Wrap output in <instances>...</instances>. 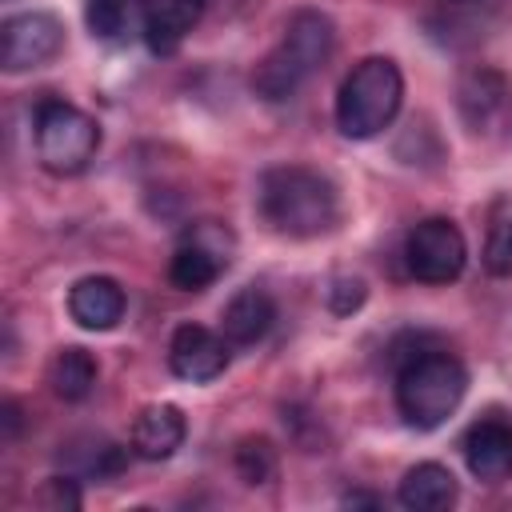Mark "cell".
Segmentation results:
<instances>
[{
  "label": "cell",
  "mask_w": 512,
  "mask_h": 512,
  "mask_svg": "<svg viewBox=\"0 0 512 512\" xmlns=\"http://www.w3.org/2000/svg\"><path fill=\"white\" fill-rule=\"evenodd\" d=\"M168 368L188 384H208L228 368V340L204 324H180L168 340Z\"/></svg>",
  "instance_id": "9c48e42d"
},
{
  "label": "cell",
  "mask_w": 512,
  "mask_h": 512,
  "mask_svg": "<svg viewBox=\"0 0 512 512\" xmlns=\"http://www.w3.org/2000/svg\"><path fill=\"white\" fill-rule=\"evenodd\" d=\"M208 0H148L144 4V20H140V32H144V44L156 52V56H172L184 36L192 32V24L200 20Z\"/></svg>",
  "instance_id": "7c38bea8"
},
{
  "label": "cell",
  "mask_w": 512,
  "mask_h": 512,
  "mask_svg": "<svg viewBox=\"0 0 512 512\" xmlns=\"http://www.w3.org/2000/svg\"><path fill=\"white\" fill-rule=\"evenodd\" d=\"M232 252H236V236L220 220H196L168 260V280L180 292H204L232 264Z\"/></svg>",
  "instance_id": "8992f818"
},
{
  "label": "cell",
  "mask_w": 512,
  "mask_h": 512,
  "mask_svg": "<svg viewBox=\"0 0 512 512\" xmlns=\"http://www.w3.org/2000/svg\"><path fill=\"white\" fill-rule=\"evenodd\" d=\"M100 124L68 100H44L36 108V160L52 176H76L96 160Z\"/></svg>",
  "instance_id": "5b68a950"
},
{
  "label": "cell",
  "mask_w": 512,
  "mask_h": 512,
  "mask_svg": "<svg viewBox=\"0 0 512 512\" xmlns=\"http://www.w3.org/2000/svg\"><path fill=\"white\" fill-rule=\"evenodd\" d=\"M324 300H328V308L336 312V316H352L364 300H368V284L360 280V276H332L328 280V288H324Z\"/></svg>",
  "instance_id": "ffe728a7"
},
{
  "label": "cell",
  "mask_w": 512,
  "mask_h": 512,
  "mask_svg": "<svg viewBox=\"0 0 512 512\" xmlns=\"http://www.w3.org/2000/svg\"><path fill=\"white\" fill-rule=\"evenodd\" d=\"M0 420H4V440H12V436L20 432V404H16V400H4Z\"/></svg>",
  "instance_id": "603a6c76"
},
{
  "label": "cell",
  "mask_w": 512,
  "mask_h": 512,
  "mask_svg": "<svg viewBox=\"0 0 512 512\" xmlns=\"http://www.w3.org/2000/svg\"><path fill=\"white\" fill-rule=\"evenodd\" d=\"M232 464H236V476L244 484H268L276 476V448L268 436H244L232 452Z\"/></svg>",
  "instance_id": "d6986e66"
},
{
  "label": "cell",
  "mask_w": 512,
  "mask_h": 512,
  "mask_svg": "<svg viewBox=\"0 0 512 512\" xmlns=\"http://www.w3.org/2000/svg\"><path fill=\"white\" fill-rule=\"evenodd\" d=\"M484 268L492 276H512V220L496 224L484 244Z\"/></svg>",
  "instance_id": "44dd1931"
},
{
  "label": "cell",
  "mask_w": 512,
  "mask_h": 512,
  "mask_svg": "<svg viewBox=\"0 0 512 512\" xmlns=\"http://www.w3.org/2000/svg\"><path fill=\"white\" fill-rule=\"evenodd\" d=\"M504 96H508V84H504L500 72H492V68H472V72L460 80L456 104H460V116H464L472 128H484V124L500 112Z\"/></svg>",
  "instance_id": "e0dca14e"
},
{
  "label": "cell",
  "mask_w": 512,
  "mask_h": 512,
  "mask_svg": "<svg viewBox=\"0 0 512 512\" xmlns=\"http://www.w3.org/2000/svg\"><path fill=\"white\" fill-rule=\"evenodd\" d=\"M128 296L112 276H80L68 288V316L88 332H108L124 320Z\"/></svg>",
  "instance_id": "30bf717a"
},
{
  "label": "cell",
  "mask_w": 512,
  "mask_h": 512,
  "mask_svg": "<svg viewBox=\"0 0 512 512\" xmlns=\"http://www.w3.org/2000/svg\"><path fill=\"white\" fill-rule=\"evenodd\" d=\"M276 320V304L264 288H240L228 304H224V316H220V332L228 344H256L268 336Z\"/></svg>",
  "instance_id": "5bb4252c"
},
{
  "label": "cell",
  "mask_w": 512,
  "mask_h": 512,
  "mask_svg": "<svg viewBox=\"0 0 512 512\" xmlns=\"http://www.w3.org/2000/svg\"><path fill=\"white\" fill-rule=\"evenodd\" d=\"M396 500L408 512H444L456 504V476L436 460L412 464L396 488Z\"/></svg>",
  "instance_id": "9a60e30c"
},
{
  "label": "cell",
  "mask_w": 512,
  "mask_h": 512,
  "mask_svg": "<svg viewBox=\"0 0 512 512\" xmlns=\"http://www.w3.org/2000/svg\"><path fill=\"white\" fill-rule=\"evenodd\" d=\"M332 48H336V24L320 8H296L284 24L280 44L252 72L256 96L268 104L292 100L332 60Z\"/></svg>",
  "instance_id": "7a4b0ae2"
},
{
  "label": "cell",
  "mask_w": 512,
  "mask_h": 512,
  "mask_svg": "<svg viewBox=\"0 0 512 512\" xmlns=\"http://www.w3.org/2000/svg\"><path fill=\"white\" fill-rule=\"evenodd\" d=\"M344 508H380V496H372V492H348L344 496Z\"/></svg>",
  "instance_id": "cb8c5ba5"
},
{
  "label": "cell",
  "mask_w": 512,
  "mask_h": 512,
  "mask_svg": "<svg viewBox=\"0 0 512 512\" xmlns=\"http://www.w3.org/2000/svg\"><path fill=\"white\" fill-rule=\"evenodd\" d=\"M44 504L48 508H80V488H76V480L72 476H52L48 484H44Z\"/></svg>",
  "instance_id": "7402d4cb"
},
{
  "label": "cell",
  "mask_w": 512,
  "mask_h": 512,
  "mask_svg": "<svg viewBox=\"0 0 512 512\" xmlns=\"http://www.w3.org/2000/svg\"><path fill=\"white\" fill-rule=\"evenodd\" d=\"M188 436V420L176 404H148L132 424V452L140 460H168Z\"/></svg>",
  "instance_id": "4fadbf2b"
},
{
  "label": "cell",
  "mask_w": 512,
  "mask_h": 512,
  "mask_svg": "<svg viewBox=\"0 0 512 512\" xmlns=\"http://www.w3.org/2000/svg\"><path fill=\"white\" fill-rule=\"evenodd\" d=\"M140 0H84V20H88V32L96 40H124L132 36L136 28V16H140Z\"/></svg>",
  "instance_id": "ac0fdd59"
},
{
  "label": "cell",
  "mask_w": 512,
  "mask_h": 512,
  "mask_svg": "<svg viewBox=\"0 0 512 512\" xmlns=\"http://www.w3.org/2000/svg\"><path fill=\"white\" fill-rule=\"evenodd\" d=\"M404 104V76L396 60L388 56H364L352 64L336 92V128L348 140H372L380 136Z\"/></svg>",
  "instance_id": "277c9868"
},
{
  "label": "cell",
  "mask_w": 512,
  "mask_h": 512,
  "mask_svg": "<svg viewBox=\"0 0 512 512\" xmlns=\"http://www.w3.org/2000/svg\"><path fill=\"white\" fill-rule=\"evenodd\" d=\"M64 48V24L52 12H16L0 24V68L28 72L56 60Z\"/></svg>",
  "instance_id": "ba28073f"
},
{
  "label": "cell",
  "mask_w": 512,
  "mask_h": 512,
  "mask_svg": "<svg viewBox=\"0 0 512 512\" xmlns=\"http://www.w3.org/2000/svg\"><path fill=\"white\" fill-rule=\"evenodd\" d=\"M464 460L468 472L484 484H500L512 476V424L504 420H480L464 436Z\"/></svg>",
  "instance_id": "8fae6325"
},
{
  "label": "cell",
  "mask_w": 512,
  "mask_h": 512,
  "mask_svg": "<svg viewBox=\"0 0 512 512\" xmlns=\"http://www.w3.org/2000/svg\"><path fill=\"white\" fill-rule=\"evenodd\" d=\"M468 392V368L448 348L412 352L396 372V408L408 428L432 432L440 428Z\"/></svg>",
  "instance_id": "3957f363"
},
{
  "label": "cell",
  "mask_w": 512,
  "mask_h": 512,
  "mask_svg": "<svg viewBox=\"0 0 512 512\" xmlns=\"http://www.w3.org/2000/svg\"><path fill=\"white\" fill-rule=\"evenodd\" d=\"M404 264L420 284H452L468 264V240L448 216L412 224L404 240Z\"/></svg>",
  "instance_id": "52a82bcc"
},
{
  "label": "cell",
  "mask_w": 512,
  "mask_h": 512,
  "mask_svg": "<svg viewBox=\"0 0 512 512\" xmlns=\"http://www.w3.org/2000/svg\"><path fill=\"white\" fill-rule=\"evenodd\" d=\"M96 380H100V364H96V356L88 352V348H64V352H56V360H52V368H48V384H52V392L60 396V400H68V404H80V400H88L92 396V388H96Z\"/></svg>",
  "instance_id": "2e32d148"
},
{
  "label": "cell",
  "mask_w": 512,
  "mask_h": 512,
  "mask_svg": "<svg viewBox=\"0 0 512 512\" xmlns=\"http://www.w3.org/2000/svg\"><path fill=\"white\" fill-rule=\"evenodd\" d=\"M260 216L292 240H312L336 228L340 220V192L336 184L304 164H280L260 176Z\"/></svg>",
  "instance_id": "6da1fadb"
}]
</instances>
